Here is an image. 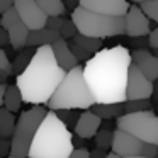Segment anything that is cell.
I'll use <instances>...</instances> for the list:
<instances>
[{
  "instance_id": "9",
  "label": "cell",
  "mask_w": 158,
  "mask_h": 158,
  "mask_svg": "<svg viewBox=\"0 0 158 158\" xmlns=\"http://www.w3.org/2000/svg\"><path fill=\"white\" fill-rule=\"evenodd\" d=\"M15 9L31 31L32 29H43L48 24L49 15L39 7L38 0H15Z\"/></svg>"
},
{
  "instance_id": "34",
  "label": "cell",
  "mask_w": 158,
  "mask_h": 158,
  "mask_svg": "<svg viewBox=\"0 0 158 158\" xmlns=\"http://www.w3.org/2000/svg\"><path fill=\"white\" fill-rule=\"evenodd\" d=\"M148 41H150V48H158V27H155L153 31H151L150 38H148Z\"/></svg>"
},
{
  "instance_id": "25",
  "label": "cell",
  "mask_w": 158,
  "mask_h": 158,
  "mask_svg": "<svg viewBox=\"0 0 158 158\" xmlns=\"http://www.w3.org/2000/svg\"><path fill=\"white\" fill-rule=\"evenodd\" d=\"M112 143H114V131H107L102 129L95 134V146L100 150H112Z\"/></svg>"
},
{
  "instance_id": "5",
  "label": "cell",
  "mask_w": 158,
  "mask_h": 158,
  "mask_svg": "<svg viewBox=\"0 0 158 158\" xmlns=\"http://www.w3.org/2000/svg\"><path fill=\"white\" fill-rule=\"evenodd\" d=\"M72 19L78 27V32L92 38H112V36L126 34V15H106L97 14L89 9L78 7L73 9Z\"/></svg>"
},
{
  "instance_id": "37",
  "label": "cell",
  "mask_w": 158,
  "mask_h": 158,
  "mask_svg": "<svg viewBox=\"0 0 158 158\" xmlns=\"http://www.w3.org/2000/svg\"><path fill=\"white\" fill-rule=\"evenodd\" d=\"M107 153L106 150H100V148H97V150L92 151V155H90V158H106Z\"/></svg>"
},
{
  "instance_id": "15",
  "label": "cell",
  "mask_w": 158,
  "mask_h": 158,
  "mask_svg": "<svg viewBox=\"0 0 158 158\" xmlns=\"http://www.w3.org/2000/svg\"><path fill=\"white\" fill-rule=\"evenodd\" d=\"M53 51H55L56 61H58L60 66H61V68H65L66 72H70L72 68L78 66L80 60L73 55L72 48H70V43L66 41L65 38H60L58 41L53 43Z\"/></svg>"
},
{
  "instance_id": "23",
  "label": "cell",
  "mask_w": 158,
  "mask_h": 158,
  "mask_svg": "<svg viewBox=\"0 0 158 158\" xmlns=\"http://www.w3.org/2000/svg\"><path fill=\"white\" fill-rule=\"evenodd\" d=\"M73 41H77L80 46H83V48H85L89 53H92V55H95L97 51L102 49V39L100 38H92V36H87V34L78 32V34L73 38Z\"/></svg>"
},
{
  "instance_id": "42",
  "label": "cell",
  "mask_w": 158,
  "mask_h": 158,
  "mask_svg": "<svg viewBox=\"0 0 158 158\" xmlns=\"http://www.w3.org/2000/svg\"><path fill=\"white\" fill-rule=\"evenodd\" d=\"M153 53H155V55L158 56V48H153Z\"/></svg>"
},
{
  "instance_id": "27",
  "label": "cell",
  "mask_w": 158,
  "mask_h": 158,
  "mask_svg": "<svg viewBox=\"0 0 158 158\" xmlns=\"http://www.w3.org/2000/svg\"><path fill=\"white\" fill-rule=\"evenodd\" d=\"M143 12L150 17V21L158 24V0H146L143 4H139Z\"/></svg>"
},
{
  "instance_id": "7",
  "label": "cell",
  "mask_w": 158,
  "mask_h": 158,
  "mask_svg": "<svg viewBox=\"0 0 158 158\" xmlns=\"http://www.w3.org/2000/svg\"><path fill=\"white\" fill-rule=\"evenodd\" d=\"M117 127L134 134L144 143L158 144V116L153 110L126 112L117 117Z\"/></svg>"
},
{
  "instance_id": "17",
  "label": "cell",
  "mask_w": 158,
  "mask_h": 158,
  "mask_svg": "<svg viewBox=\"0 0 158 158\" xmlns=\"http://www.w3.org/2000/svg\"><path fill=\"white\" fill-rule=\"evenodd\" d=\"M60 38H61L60 31H55V29H49V27L32 29V31L29 32V38H27V46L39 48V46L53 44V43L58 41Z\"/></svg>"
},
{
  "instance_id": "6",
  "label": "cell",
  "mask_w": 158,
  "mask_h": 158,
  "mask_svg": "<svg viewBox=\"0 0 158 158\" xmlns=\"http://www.w3.org/2000/svg\"><path fill=\"white\" fill-rule=\"evenodd\" d=\"M46 114H48V110L43 109L41 106H36L32 109H27L24 112H21V116L17 119L15 131L10 138V141H12L10 155L19 156V158L29 156L32 139H34L36 133H38V129L41 126L43 119L46 117Z\"/></svg>"
},
{
  "instance_id": "38",
  "label": "cell",
  "mask_w": 158,
  "mask_h": 158,
  "mask_svg": "<svg viewBox=\"0 0 158 158\" xmlns=\"http://www.w3.org/2000/svg\"><path fill=\"white\" fill-rule=\"evenodd\" d=\"M106 158H123V156H119L117 153H114V151H110V153H107V156Z\"/></svg>"
},
{
  "instance_id": "19",
  "label": "cell",
  "mask_w": 158,
  "mask_h": 158,
  "mask_svg": "<svg viewBox=\"0 0 158 158\" xmlns=\"http://www.w3.org/2000/svg\"><path fill=\"white\" fill-rule=\"evenodd\" d=\"M90 109L100 116L102 119H112V117H119L123 114H126L124 110V102H114V104H99L95 102Z\"/></svg>"
},
{
  "instance_id": "32",
  "label": "cell",
  "mask_w": 158,
  "mask_h": 158,
  "mask_svg": "<svg viewBox=\"0 0 158 158\" xmlns=\"http://www.w3.org/2000/svg\"><path fill=\"white\" fill-rule=\"evenodd\" d=\"M66 19L63 17V15H53V17L48 19V24H46V27L49 29H55V31H61V27L65 26Z\"/></svg>"
},
{
  "instance_id": "13",
  "label": "cell",
  "mask_w": 158,
  "mask_h": 158,
  "mask_svg": "<svg viewBox=\"0 0 158 158\" xmlns=\"http://www.w3.org/2000/svg\"><path fill=\"white\" fill-rule=\"evenodd\" d=\"M100 124H102V117L97 116L92 109H85L78 117V123L73 127L75 134L83 139H90L95 138V134L100 131Z\"/></svg>"
},
{
  "instance_id": "4",
  "label": "cell",
  "mask_w": 158,
  "mask_h": 158,
  "mask_svg": "<svg viewBox=\"0 0 158 158\" xmlns=\"http://www.w3.org/2000/svg\"><path fill=\"white\" fill-rule=\"evenodd\" d=\"M95 95L90 90L83 75L82 66H75L66 73L65 80L60 83L56 92L46 104L49 110L61 109H90L95 104Z\"/></svg>"
},
{
  "instance_id": "10",
  "label": "cell",
  "mask_w": 158,
  "mask_h": 158,
  "mask_svg": "<svg viewBox=\"0 0 158 158\" xmlns=\"http://www.w3.org/2000/svg\"><path fill=\"white\" fill-rule=\"evenodd\" d=\"M150 17L143 12L141 5L133 4L126 14V34L129 38H144L151 34Z\"/></svg>"
},
{
  "instance_id": "12",
  "label": "cell",
  "mask_w": 158,
  "mask_h": 158,
  "mask_svg": "<svg viewBox=\"0 0 158 158\" xmlns=\"http://www.w3.org/2000/svg\"><path fill=\"white\" fill-rule=\"evenodd\" d=\"M78 5L106 15H126L131 7L127 0H78Z\"/></svg>"
},
{
  "instance_id": "41",
  "label": "cell",
  "mask_w": 158,
  "mask_h": 158,
  "mask_svg": "<svg viewBox=\"0 0 158 158\" xmlns=\"http://www.w3.org/2000/svg\"><path fill=\"white\" fill-rule=\"evenodd\" d=\"M134 4H143V2H146V0H133Z\"/></svg>"
},
{
  "instance_id": "8",
  "label": "cell",
  "mask_w": 158,
  "mask_h": 158,
  "mask_svg": "<svg viewBox=\"0 0 158 158\" xmlns=\"http://www.w3.org/2000/svg\"><path fill=\"white\" fill-rule=\"evenodd\" d=\"M155 92L153 80H150L136 63H131L129 68V78H127V90L126 95L127 100H136V99H151Z\"/></svg>"
},
{
  "instance_id": "33",
  "label": "cell",
  "mask_w": 158,
  "mask_h": 158,
  "mask_svg": "<svg viewBox=\"0 0 158 158\" xmlns=\"http://www.w3.org/2000/svg\"><path fill=\"white\" fill-rule=\"evenodd\" d=\"M90 155H92V151H89L87 148H75L70 158H90Z\"/></svg>"
},
{
  "instance_id": "24",
  "label": "cell",
  "mask_w": 158,
  "mask_h": 158,
  "mask_svg": "<svg viewBox=\"0 0 158 158\" xmlns=\"http://www.w3.org/2000/svg\"><path fill=\"white\" fill-rule=\"evenodd\" d=\"M10 75H14V63L9 60V55L5 49L0 51V83H5V80Z\"/></svg>"
},
{
  "instance_id": "22",
  "label": "cell",
  "mask_w": 158,
  "mask_h": 158,
  "mask_svg": "<svg viewBox=\"0 0 158 158\" xmlns=\"http://www.w3.org/2000/svg\"><path fill=\"white\" fill-rule=\"evenodd\" d=\"M38 4L49 17H53V15H65L66 12V4L63 0H38Z\"/></svg>"
},
{
  "instance_id": "44",
  "label": "cell",
  "mask_w": 158,
  "mask_h": 158,
  "mask_svg": "<svg viewBox=\"0 0 158 158\" xmlns=\"http://www.w3.org/2000/svg\"><path fill=\"white\" fill-rule=\"evenodd\" d=\"M156 158H158V156H156Z\"/></svg>"
},
{
  "instance_id": "30",
  "label": "cell",
  "mask_w": 158,
  "mask_h": 158,
  "mask_svg": "<svg viewBox=\"0 0 158 158\" xmlns=\"http://www.w3.org/2000/svg\"><path fill=\"white\" fill-rule=\"evenodd\" d=\"M68 43H70V48H72L73 55H75L80 61H89V60L92 58V56H90L92 53H89L85 48H83V46H80L77 41H73V39H72V41H68Z\"/></svg>"
},
{
  "instance_id": "36",
  "label": "cell",
  "mask_w": 158,
  "mask_h": 158,
  "mask_svg": "<svg viewBox=\"0 0 158 158\" xmlns=\"http://www.w3.org/2000/svg\"><path fill=\"white\" fill-rule=\"evenodd\" d=\"M0 44L5 46V44H10V38H9V32L2 27V32H0Z\"/></svg>"
},
{
  "instance_id": "28",
  "label": "cell",
  "mask_w": 158,
  "mask_h": 158,
  "mask_svg": "<svg viewBox=\"0 0 158 158\" xmlns=\"http://www.w3.org/2000/svg\"><path fill=\"white\" fill-rule=\"evenodd\" d=\"M21 19V15H19V12H17V9H15V5L14 7H10L9 10H5L4 14H2V19H0V26L4 29H7L9 26H12L15 21H19Z\"/></svg>"
},
{
  "instance_id": "39",
  "label": "cell",
  "mask_w": 158,
  "mask_h": 158,
  "mask_svg": "<svg viewBox=\"0 0 158 158\" xmlns=\"http://www.w3.org/2000/svg\"><path fill=\"white\" fill-rule=\"evenodd\" d=\"M123 158H150V156H144V155H131V156H123Z\"/></svg>"
},
{
  "instance_id": "1",
  "label": "cell",
  "mask_w": 158,
  "mask_h": 158,
  "mask_svg": "<svg viewBox=\"0 0 158 158\" xmlns=\"http://www.w3.org/2000/svg\"><path fill=\"white\" fill-rule=\"evenodd\" d=\"M133 53L124 46L106 48L92 55L83 66V75L99 104L126 102L127 78Z\"/></svg>"
},
{
  "instance_id": "31",
  "label": "cell",
  "mask_w": 158,
  "mask_h": 158,
  "mask_svg": "<svg viewBox=\"0 0 158 158\" xmlns=\"http://www.w3.org/2000/svg\"><path fill=\"white\" fill-rule=\"evenodd\" d=\"M60 34H61V38H65V39H73L77 34H78V27H77V24L73 22V19H70V21L65 22V26L61 27Z\"/></svg>"
},
{
  "instance_id": "21",
  "label": "cell",
  "mask_w": 158,
  "mask_h": 158,
  "mask_svg": "<svg viewBox=\"0 0 158 158\" xmlns=\"http://www.w3.org/2000/svg\"><path fill=\"white\" fill-rule=\"evenodd\" d=\"M36 49L38 48H32V46H26V49H21V53H19L17 56L14 58V73H22L26 68H27V65L31 63L32 56H34Z\"/></svg>"
},
{
  "instance_id": "14",
  "label": "cell",
  "mask_w": 158,
  "mask_h": 158,
  "mask_svg": "<svg viewBox=\"0 0 158 158\" xmlns=\"http://www.w3.org/2000/svg\"><path fill=\"white\" fill-rule=\"evenodd\" d=\"M133 61L150 80H158V56L148 49H136L133 53Z\"/></svg>"
},
{
  "instance_id": "26",
  "label": "cell",
  "mask_w": 158,
  "mask_h": 158,
  "mask_svg": "<svg viewBox=\"0 0 158 158\" xmlns=\"http://www.w3.org/2000/svg\"><path fill=\"white\" fill-rule=\"evenodd\" d=\"M151 100L150 99H136V100H126L124 110L126 112H141V110H150Z\"/></svg>"
},
{
  "instance_id": "18",
  "label": "cell",
  "mask_w": 158,
  "mask_h": 158,
  "mask_svg": "<svg viewBox=\"0 0 158 158\" xmlns=\"http://www.w3.org/2000/svg\"><path fill=\"white\" fill-rule=\"evenodd\" d=\"M0 102H2L4 107H7L9 110H12V112H19V110H21V106H22V102H24V99H22V92L17 87V83L7 87V92H5V95L0 99Z\"/></svg>"
},
{
  "instance_id": "16",
  "label": "cell",
  "mask_w": 158,
  "mask_h": 158,
  "mask_svg": "<svg viewBox=\"0 0 158 158\" xmlns=\"http://www.w3.org/2000/svg\"><path fill=\"white\" fill-rule=\"evenodd\" d=\"M5 31L9 32V38H10V46H12L14 49L21 51V49H24L26 46H27V38H29V32H31V29L27 27V24H26L22 19L15 21L14 24L9 26Z\"/></svg>"
},
{
  "instance_id": "40",
  "label": "cell",
  "mask_w": 158,
  "mask_h": 158,
  "mask_svg": "<svg viewBox=\"0 0 158 158\" xmlns=\"http://www.w3.org/2000/svg\"><path fill=\"white\" fill-rule=\"evenodd\" d=\"M75 2H77V0H66V5H68V7H73Z\"/></svg>"
},
{
  "instance_id": "11",
  "label": "cell",
  "mask_w": 158,
  "mask_h": 158,
  "mask_svg": "<svg viewBox=\"0 0 158 158\" xmlns=\"http://www.w3.org/2000/svg\"><path fill=\"white\" fill-rule=\"evenodd\" d=\"M144 148V141L136 138L134 134L127 133L124 129L117 127L114 131V143L112 151L117 153L119 156H131V155H141Z\"/></svg>"
},
{
  "instance_id": "3",
  "label": "cell",
  "mask_w": 158,
  "mask_h": 158,
  "mask_svg": "<svg viewBox=\"0 0 158 158\" xmlns=\"http://www.w3.org/2000/svg\"><path fill=\"white\" fill-rule=\"evenodd\" d=\"M73 150L75 143L66 123L56 110H48L32 139L27 158H70Z\"/></svg>"
},
{
  "instance_id": "29",
  "label": "cell",
  "mask_w": 158,
  "mask_h": 158,
  "mask_svg": "<svg viewBox=\"0 0 158 158\" xmlns=\"http://www.w3.org/2000/svg\"><path fill=\"white\" fill-rule=\"evenodd\" d=\"M58 116L66 123V126H73V127H75L77 123H78L80 114H77V109H61Z\"/></svg>"
},
{
  "instance_id": "43",
  "label": "cell",
  "mask_w": 158,
  "mask_h": 158,
  "mask_svg": "<svg viewBox=\"0 0 158 158\" xmlns=\"http://www.w3.org/2000/svg\"><path fill=\"white\" fill-rule=\"evenodd\" d=\"M5 158H19V156H14V155H9V156H5Z\"/></svg>"
},
{
  "instance_id": "35",
  "label": "cell",
  "mask_w": 158,
  "mask_h": 158,
  "mask_svg": "<svg viewBox=\"0 0 158 158\" xmlns=\"http://www.w3.org/2000/svg\"><path fill=\"white\" fill-rule=\"evenodd\" d=\"M14 5H15V0H0V14H4L5 10H9Z\"/></svg>"
},
{
  "instance_id": "2",
  "label": "cell",
  "mask_w": 158,
  "mask_h": 158,
  "mask_svg": "<svg viewBox=\"0 0 158 158\" xmlns=\"http://www.w3.org/2000/svg\"><path fill=\"white\" fill-rule=\"evenodd\" d=\"M66 73L68 72L56 61L53 44H46L36 49L31 63L17 75L15 83L21 89L26 104L43 106L49 102L60 83L65 80Z\"/></svg>"
},
{
  "instance_id": "20",
  "label": "cell",
  "mask_w": 158,
  "mask_h": 158,
  "mask_svg": "<svg viewBox=\"0 0 158 158\" xmlns=\"http://www.w3.org/2000/svg\"><path fill=\"white\" fill-rule=\"evenodd\" d=\"M15 112L9 110L7 107H0V136L2 138H12L17 126V121H15Z\"/></svg>"
}]
</instances>
